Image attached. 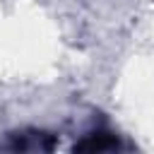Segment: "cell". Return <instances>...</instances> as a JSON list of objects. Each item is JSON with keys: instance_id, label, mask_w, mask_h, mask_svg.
<instances>
[{"instance_id": "6da1fadb", "label": "cell", "mask_w": 154, "mask_h": 154, "mask_svg": "<svg viewBox=\"0 0 154 154\" xmlns=\"http://www.w3.org/2000/svg\"><path fill=\"white\" fill-rule=\"evenodd\" d=\"M5 149H19V152H41V149H53V137L41 130H22L12 132L10 142L2 144Z\"/></svg>"}, {"instance_id": "7a4b0ae2", "label": "cell", "mask_w": 154, "mask_h": 154, "mask_svg": "<svg viewBox=\"0 0 154 154\" xmlns=\"http://www.w3.org/2000/svg\"><path fill=\"white\" fill-rule=\"evenodd\" d=\"M120 147H123V142L111 132H91L75 144V149H79V152H111V149H120Z\"/></svg>"}]
</instances>
